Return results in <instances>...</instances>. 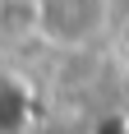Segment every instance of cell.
Segmentation results:
<instances>
[{
  "label": "cell",
  "instance_id": "cell-1",
  "mask_svg": "<svg viewBox=\"0 0 129 134\" xmlns=\"http://www.w3.org/2000/svg\"><path fill=\"white\" fill-rule=\"evenodd\" d=\"M115 0H32L28 23L55 51H88L111 32Z\"/></svg>",
  "mask_w": 129,
  "mask_h": 134
}]
</instances>
